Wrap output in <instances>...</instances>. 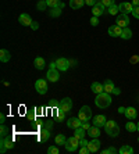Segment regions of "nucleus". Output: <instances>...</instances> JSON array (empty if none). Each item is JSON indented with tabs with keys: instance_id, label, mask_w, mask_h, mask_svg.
<instances>
[{
	"instance_id": "nucleus-20",
	"label": "nucleus",
	"mask_w": 139,
	"mask_h": 154,
	"mask_svg": "<svg viewBox=\"0 0 139 154\" xmlns=\"http://www.w3.org/2000/svg\"><path fill=\"white\" fill-rule=\"evenodd\" d=\"M90 90H92L93 93L99 94V93H102V92H104V86L100 82H93L92 85H90Z\"/></svg>"
},
{
	"instance_id": "nucleus-11",
	"label": "nucleus",
	"mask_w": 139,
	"mask_h": 154,
	"mask_svg": "<svg viewBox=\"0 0 139 154\" xmlns=\"http://www.w3.org/2000/svg\"><path fill=\"white\" fill-rule=\"evenodd\" d=\"M18 21H20V24L24 26H31L32 25V18H31V15L27 14V13H22V14H20V17H18Z\"/></svg>"
},
{
	"instance_id": "nucleus-39",
	"label": "nucleus",
	"mask_w": 139,
	"mask_h": 154,
	"mask_svg": "<svg viewBox=\"0 0 139 154\" xmlns=\"http://www.w3.org/2000/svg\"><path fill=\"white\" fill-rule=\"evenodd\" d=\"M49 107L50 108H58V107H60V101H57V100H50L49 101Z\"/></svg>"
},
{
	"instance_id": "nucleus-3",
	"label": "nucleus",
	"mask_w": 139,
	"mask_h": 154,
	"mask_svg": "<svg viewBox=\"0 0 139 154\" xmlns=\"http://www.w3.org/2000/svg\"><path fill=\"white\" fill-rule=\"evenodd\" d=\"M64 147H65V150H67V151L74 153V151L78 150V147H79V139L77 136L67 137V142H65Z\"/></svg>"
},
{
	"instance_id": "nucleus-51",
	"label": "nucleus",
	"mask_w": 139,
	"mask_h": 154,
	"mask_svg": "<svg viewBox=\"0 0 139 154\" xmlns=\"http://www.w3.org/2000/svg\"><path fill=\"white\" fill-rule=\"evenodd\" d=\"M138 60H139L138 56H134V57L131 58V63H132V64H135V63H138Z\"/></svg>"
},
{
	"instance_id": "nucleus-49",
	"label": "nucleus",
	"mask_w": 139,
	"mask_h": 154,
	"mask_svg": "<svg viewBox=\"0 0 139 154\" xmlns=\"http://www.w3.org/2000/svg\"><path fill=\"white\" fill-rule=\"evenodd\" d=\"M35 111H36V115L43 114V107H36V108H35Z\"/></svg>"
},
{
	"instance_id": "nucleus-17",
	"label": "nucleus",
	"mask_w": 139,
	"mask_h": 154,
	"mask_svg": "<svg viewBox=\"0 0 139 154\" xmlns=\"http://www.w3.org/2000/svg\"><path fill=\"white\" fill-rule=\"evenodd\" d=\"M106 122H107V118L104 117L103 114H100V115H96V117H93V125L99 126V128H104Z\"/></svg>"
},
{
	"instance_id": "nucleus-59",
	"label": "nucleus",
	"mask_w": 139,
	"mask_h": 154,
	"mask_svg": "<svg viewBox=\"0 0 139 154\" xmlns=\"http://www.w3.org/2000/svg\"><path fill=\"white\" fill-rule=\"evenodd\" d=\"M138 142H139V137H138Z\"/></svg>"
},
{
	"instance_id": "nucleus-28",
	"label": "nucleus",
	"mask_w": 139,
	"mask_h": 154,
	"mask_svg": "<svg viewBox=\"0 0 139 154\" xmlns=\"http://www.w3.org/2000/svg\"><path fill=\"white\" fill-rule=\"evenodd\" d=\"M75 132H74V136H77L79 140L81 139H84L85 137V135L88 133V131H85V129L82 128V126H79V128H77V129H74Z\"/></svg>"
},
{
	"instance_id": "nucleus-33",
	"label": "nucleus",
	"mask_w": 139,
	"mask_h": 154,
	"mask_svg": "<svg viewBox=\"0 0 139 154\" xmlns=\"http://www.w3.org/2000/svg\"><path fill=\"white\" fill-rule=\"evenodd\" d=\"M125 129H127V131H128V132H135L136 131V124L135 122H131V119H129V122H127V124H125Z\"/></svg>"
},
{
	"instance_id": "nucleus-43",
	"label": "nucleus",
	"mask_w": 139,
	"mask_h": 154,
	"mask_svg": "<svg viewBox=\"0 0 139 154\" xmlns=\"http://www.w3.org/2000/svg\"><path fill=\"white\" fill-rule=\"evenodd\" d=\"M78 153L79 154H89V149H88V146L86 147H81V149H78Z\"/></svg>"
},
{
	"instance_id": "nucleus-41",
	"label": "nucleus",
	"mask_w": 139,
	"mask_h": 154,
	"mask_svg": "<svg viewBox=\"0 0 139 154\" xmlns=\"http://www.w3.org/2000/svg\"><path fill=\"white\" fill-rule=\"evenodd\" d=\"M97 18H99V17H95V15L90 18V25H92V26H97V25H99V20H97Z\"/></svg>"
},
{
	"instance_id": "nucleus-8",
	"label": "nucleus",
	"mask_w": 139,
	"mask_h": 154,
	"mask_svg": "<svg viewBox=\"0 0 139 154\" xmlns=\"http://www.w3.org/2000/svg\"><path fill=\"white\" fill-rule=\"evenodd\" d=\"M104 13H106V6H104L102 2H97L92 7V14L95 15V17H100V15H103Z\"/></svg>"
},
{
	"instance_id": "nucleus-58",
	"label": "nucleus",
	"mask_w": 139,
	"mask_h": 154,
	"mask_svg": "<svg viewBox=\"0 0 139 154\" xmlns=\"http://www.w3.org/2000/svg\"><path fill=\"white\" fill-rule=\"evenodd\" d=\"M136 131H138V132H139V122H138V124H136Z\"/></svg>"
},
{
	"instance_id": "nucleus-35",
	"label": "nucleus",
	"mask_w": 139,
	"mask_h": 154,
	"mask_svg": "<svg viewBox=\"0 0 139 154\" xmlns=\"http://www.w3.org/2000/svg\"><path fill=\"white\" fill-rule=\"evenodd\" d=\"M118 11H120V7H118L117 4H113V6H110V7H109V14H110V15H115Z\"/></svg>"
},
{
	"instance_id": "nucleus-31",
	"label": "nucleus",
	"mask_w": 139,
	"mask_h": 154,
	"mask_svg": "<svg viewBox=\"0 0 139 154\" xmlns=\"http://www.w3.org/2000/svg\"><path fill=\"white\" fill-rule=\"evenodd\" d=\"M118 153L120 154H132L134 153V149H132L131 146H128V144H124L122 147H120Z\"/></svg>"
},
{
	"instance_id": "nucleus-15",
	"label": "nucleus",
	"mask_w": 139,
	"mask_h": 154,
	"mask_svg": "<svg viewBox=\"0 0 139 154\" xmlns=\"http://www.w3.org/2000/svg\"><path fill=\"white\" fill-rule=\"evenodd\" d=\"M50 137V129L49 128H42L39 131V135H38V140L39 142H42V143H45V142H47Z\"/></svg>"
},
{
	"instance_id": "nucleus-48",
	"label": "nucleus",
	"mask_w": 139,
	"mask_h": 154,
	"mask_svg": "<svg viewBox=\"0 0 139 154\" xmlns=\"http://www.w3.org/2000/svg\"><path fill=\"white\" fill-rule=\"evenodd\" d=\"M111 93H113V94H115V96H120V94H121V89H120V88H114Z\"/></svg>"
},
{
	"instance_id": "nucleus-36",
	"label": "nucleus",
	"mask_w": 139,
	"mask_h": 154,
	"mask_svg": "<svg viewBox=\"0 0 139 154\" xmlns=\"http://www.w3.org/2000/svg\"><path fill=\"white\" fill-rule=\"evenodd\" d=\"M0 135H2V137H6L8 135V128L4 124H2V126H0Z\"/></svg>"
},
{
	"instance_id": "nucleus-47",
	"label": "nucleus",
	"mask_w": 139,
	"mask_h": 154,
	"mask_svg": "<svg viewBox=\"0 0 139 154\" xmlns=\"http://www.w3.org/2000/svg\"><path fill=\"white\" fill-rule=\"evenodd\" d=\"M82 128L85 129V131H89V128H90V124H89V121L82 122Z\"/></svg>"
},
{
	"instance_id": "nucleus-27",
	"label": "nucleus",
	"mask_w": 139,
	"mask_h": 154,
	"mask_svg": "<svg viewBox=\"0 0 139 154\" xmlns=\"http://www.w3.org/2000/svg\"><path fill=\"white\" fill-rule=\"evenodd\" d=\"M61 13H63V7H53V8H50L49 15L52 18H57L61 15Z\"/></svg>"
},
{
	"instance_id": "nucleus-10",
	"label": "nucleus",
	"mask_w": 139,
	"mask_h": 154,
	"mask_svg": "<svg viewBox=\"0 0 139 154\" xmlns=\"http://www.w3.org/2000/svg\"><path fill=\"white\" fill-rule=\"evenodd\" d=\"M46 78L50 82H57L58 79H60V72H58L57 68H50L46 72Z\"/></svg>"
},
{
	"instance_id": "nucleus-18",
	"label": "nucleus",
	"mask_w": 139,
	"mask_h": 154,
	"mask_svg": "<svg viewBox=\"0 0 139 154\" xmlns=\"http://www.w3.org/2000/svg\"><path fill=\"white\" fill-rule=\"evenodd\" d=\"M120 11H121L122 14H129V13H132V10H134V6H132V3H128V2H122V3H120Z\"/></svg>"
},
{
	"instance_id": "nucleus-53",
	"label": "nucleus",
	"mask_w": 139,
	"mask_h": 154,
	"mask_svg": "<svg viewBox=\"0 0 139 154\" xmlns=\"http://www.w3.org/2000/svg\"><path fill=\"white\" fill-rule=\"evenodd\" d=\"M117 111H118V114H124V112H125V107H118Z\"/></svg>"
},
{
	"instance_id": "nucleus-38",
	"label": "nucleus",
	"mask_w": 139,
	"mask_h": 154,
	"mask_svg": "<svg viewBox=\"0 0 139 154\" xmlns=\"http://www.w3.org/2000/svg\"><path fill=\"white\" fill-rule=\"evenodd\" d=\"M27 118H28L31 122H35V118H36V111H35V108H33V111H31V112H28V114H27Z\"/></svg>"
},
{
	"instance_id": "nucleus-14",
	"label": "nucleus",
	"mask_w": 139,
	"mask_h": 154,
	"mask_svg": "<svg viewBox=\"0 0 139 154\" xmlns=\"http://www.w3.org/2000/svg\"><path fill=\"white\" fill-rule=\"evenodd\" d=\"M121 32H122V28L118 26L117 24L109 26V31H107V33H109L111 38H118V36H121Z\"/></svg>"
},
{
	"instance_id": "nucleus-19",
	"label": "nucleus",
	"mask_w": 139,
	"mask_h": 154,
	"mask_svg": "<svg viewBox=\"0 0 139 154\" xmlns=\"http://www.w3.org/2000/svg\"><path fill=\"white\" fill-rule=\"evenodd\" d=\"M124 115L127 117L128 119H135L136 118V115H138V111H136V108L135 107H127L125 108V112H124Z\"/></svg>"
},
{
	"instance_id": "nucleus-7",
	"label": "nucleus",
	"mask_w": 139,
	"mask_h": 154,
	"mask_svg": "<svg viewBox=\"0 0 139 154\" xmlns=\"http://www.w3.org/2000/svg\"><path fill=\"white\" fill-rule=\"evenodd\" d=\"M35 89L39 94H46L47 89H49V88H47V82L45 79H38L35 82Z\"/></svg>"
},
{
	"instance_id": "nucleus-45",
	"label": "nucleus",
	"mask_w": 139,
	"mask_h": 154,
	"mask_svg": "<svg viewBox=\"0 0 139 154\" xmlns=\"http://www.w3.org/2000/svg\"><path fill=\"white\" fill-rule=\"evenodd\" d=\"M88 144H89V142H88V140H86L85 137H84V139H81V140H79V147H86V146H88Z\"/></svg>"
},
{
	"instance_id": "nucleus-34",
	"label": "nucleus",
	"mask_w": 139,
	"mask_h": 154,
	"mask_svg": "<svg viewBox=\"0 0 139 154\" xmlns=\"http://www.w3.org/2000/svg\"><path fill=\"white\" fill-rule=\"evenodd\" d=\"M47 7V3H46V0H39V3L36 4V8L39 11H45Z\"/></svg>"
},
{
	"instance_id": "nucleus-1",
	"label": "nucleus",
	"mask_w": 139,
	"mask_h": 154,
	"mask_svg": "<svg viewBox=\"0 0 139 154\" xmlns=\"http://www.w3.org/2000/svg\"><path fill=\"white\" fill-rule=\"evenodd\" d=\"M111 103H113V100H111L110 93H107V92H102V93L96 94L95 104H96L97 108H102V110H104V108L110 107Z\"/></svg>"
},
{
	"instance_id": "nucleus-6",
	"label": "nucleus",
	"mask_w": 139,
	"mask_h": 154,
	"mask_svg": "<svg viewBox=\"0 0 139 154\" xmlns=\"http://www.w3.org/2000/svg\"><path fill=\"white\" fill-rule=\"evenodd\" d=\"M71 65H70V60L68 58H64V57H58L57 60H56V68L58 69V71H67L68 68H70Z\"/></svg>"
},
{
	"instance_id": "nucleus-50",
	"label": "nucleus",
	"mask_w": 139,
	"mask_h": 154,
	"mask_svg": "<svg viewBox=\"0 0 139 154\" xmlns=\"http://www.w3.org/2000/svg\"><path fill=\"white\" fill-rule=\"evenodd\" d=\"M4 122H6V115L2 112V114H0V124H4Z\"/></svg>"
},
{
	"instance_id": "nucleus-13",
	"label": "nucleus",
	"mask_w": 139,
	"mask_h": 154,
	"mask_svg": "<svg viewBox=\"0 0 139 154\" xmlns=\"http://www.w3.org/2000/svg\"><path fill=\"white\" fill-rule=\"evenodd\" d=\"M67 126L71 129H77L82 126V121L79 119V117H71V118L67 119Z\"/></svg>"
},
{
	"instance_id": "nucleus-55",
	"label": "nucleus",
	"mask_w": 139,
	"mask_h": 154,
	"mask_svg": "<svg viewBox=\"0 0 139 154\" xmlns=\"http://www.w3.org/2000/svg\"><path fill=\"white\" fill-rule=\"evenodd\" d=\"M49 67H50V68H56V61H52Z\"/></svg>"
},
{
	"instance_id": "nucleus-24",
	"label": "nucleus",
	"mask_w": 139,
	"mask_h": 154,
	"mask_svg": "<svg viewBox=\"0 0 139 154\" xmlns=\"http://www.w3.org/2000/svg\"><path fill=\"white\" fill-rule=\"evenodd\" d=\"M46 3H47V7H50V8H53V7H63L64 8V6H65L61 0H46Z\"/></svg>"
},
{
	"instance_id": "nucleus-26",
	"label": "nucleus",
	"mask_w": 139,
	"mask_h": 154,
	"mask_svg": "<svg viewBox=\"0 0 139 154\" xmlns=\"http://www.w3.org/2000/svg\"><path fill=\"white\" fill-rule=\"evenodd\" d=\"M103 86H104V92H107V93H111V92H113V89L115 88L114 82H113L111 79H106V81H104V83H103Z\"/></svg>"
},
{
	"instance_id": "nucleus-22",
	"label": "nucleus",
	"mask_w": 139,
	"mask_h": 154,
	"mask_svg": "<svg viewBox=\"0 0 139 154\" xmlns=\"http://www.w3.org/2000/svg\"><path fill=\"white\" fill-rule=\"evenodd\" d=\"M88 135H89L92 139H95V137H99L100 136V128L96 125H93L89 128V131H88Z\"/></svg>"
},
{
	"instance_id": "nucleus-44",
	"label": "nucleus",
	"mask_w": 139,
	"mask_h": 154,
	"mask_svg": "<svg viewBox=\"0 0 139 154\" xmlns=\"http://www.w3.org/2000/svg\"><path fill=\"white\" fill-rule=\"evenodd\" d=\"M100 2H102L106 7H110V6H113V4H114V0H100Z\"/></svg>"
},
{
	"instance_id": "nucleus-32",
	"label": "nucleus",
	"mask_w": 139,
	"mask_h": 154,
	"mask_svg": "<svg viewBox=\"0 0 139 154\" xmlns=\"http://www.w3.org/2000/svg\"><path fill=\"white\" fill-rule=\"evenodd\" d=\"M54 142H56V144H58V146H64L65 142H67V137H65L63 133H60V135H57V136H56Z\"/></svg>"
},
{
	"instance_id": "nucleus-5",
	"label": "nucleus",
	"mask_w": 139,
	"mask_h": 154,
	"mask_svg": "<svg viewBox=\"0 0 139 154\" xmlns=\"http://www.w3.org/2000/svg\"><path fill=\"white\" fill-rule=\"evenodd\" d=\"M78 117L82 122H86L92 118V110H90L89 106H82L81 110L78 111Z\"/></svg>"
},
{
	"instance_id": "nucleus-16",
	"label": "nucleus",
	"mask_w": 139,
	"mask_h": 154,
	"mask_svg": "<svg viewBox=\"0 0 139 154\" xmlns=\"http://www.w3.org/2000/svg\"><path fill=\"white\" fill-rule=\"evenodd\" d=\"M100 140L97 139V137H95L93 140H90L89 142V144H88V149H89V151L90 153H97L99 151V149H100Z\"/></svg>"
},
{
	"instance_id": "nucleus-46",
	"label": "nucleus",
	"mask_w": 139,
	"mask_h": 154,
	"mask_svg": "<svg viewBox=\"0 0 139 154\" xmlns=\"http://www.w3.org/2000/svg\"><path fill=\"white\" fill-rule=\"evenodd\" d=\"M96 3H97V0H85V4H86V6H92V7H93V6H95Z\"/></svg>"
},
{
	"instance_id": "nucleus-37",
	"label": "nucleus",
	"mask_w": 139,
	"mask_h": 154,
	"mask_svg": "<svg viewBox=\"0 0 139 154\" xmlns=\"http://www.w3.org/2000/svg\"><path fill=\"white\" fill-rule=\"evenodd\" d=\"M115 154L118 153V150L115 149V147H107V149H104V150H102V154Z\"/></svg>"
},
{
	"instance_id": "nucleus-54",
	"label": "nucleus",
	"mask_w": 139,
	"mask_h": 154,
	"mask_svg": "<svg viewBox=\"0 0 139 154\" xmlns=\"http://www.w3.org/2000/svg\"><path fill=\"white\" fill-rule=\"evenodd\" d=\"M132 6H134V7L139 6V0H132Z\"/></svg>"
},
{
	"instance_id": "nucleus-30",
	"label": "nucleus",
	"mask_w": 139,
	"mask_h": 154,
	"mask_svg": "<svg viewBox=\"0 0 139 154\" xmlns=\"http://www.w3.org/2000/svg\"><path fill=\"white\" fill-rule=\"evenodd\" d=\"M121 39H124V40H128V39H131L132 38V31L127 26V28H122V32H121V36H120Z\"/></svg>"
},
{
	"instance_id": "nucleus-12",
	"label": "nucleus",
	"mask_w": 139,
	"mask_h": 154,
	"mask_svg": "<svg viewBox=\"0 0 139 154\" xmlns=\"http://www.w3.org/2000/svg\"><path fill=\"white\" fill-rule=\"evenodd\" d=\"M117 25L118 26H121V28H127V26L129 25V18H128V14H120L117 17Z\"/></svg>"
},
{
	"instance_id": "nucleus-2",
	"label": "nucleus",
	"mask_w": 139,
	"mask_h": 154,
	"mask_svg": "<svg viewBox=\"0 0 139 154\" xmlns=\"http://www.w3.org/2000/svg\"><path fill=\"white\" fill-rule=\"evenodd\" d=\"M104 131H106V133L110 137H117L118 135H120V126H118V124L115 121H113V119H110V121L106 122Z\"/></svg>"
},
{
	"instance_id": "nucleus-42",
	"label": "nucleus",
	"mask_w": 139,
	"mask_h": 154,
	"mask_svg": "<svg viewBox=\"0 0 139 154\" xmlns=\"http://www.w3.org/2000/svg\"><path fill=\"white\" fill-rule=\"evenodd\" d=\"M132 15H134L136 20H139V6L134 7V10H132Z\"/></svg>"
},
{
	"instance_id": "nucleus-4",
	"label": "nucleus",
	"mask_w": 139,
	"mask_h": 154,
	"mask_svg": "<svg viewBox=\"0 0 139 154\" xmlns=\"http://www.w3.org/2000/svg\"><path fill=\"white\" fill-rule=\"evenodd\" d=\"M15 144H14V139L10 136H6V137H2L0 140V153L4 154L8 149H13Z\"/></svg>"
},
{
	"instance_id": "nucleus-21",
	"label": "nucleus",
	"mask_w": 139,
	"mask_h": 154,
	"mask_svg": "<svg viewBox=\"0 0 139 154\" xmlns=\"http://www.w3.org/2000/svg\"><path fill=\"white\" fill-rule=\"evenodd\" d=\"M84 4H85V0H70V7L72 10H79L84 7Z\"/></svg>"
},
{
	"instance_id": "nucleus-29",
	"label": "nucleus",
	"mask_w": 139,
	"mask_h": 154,
	"mask_svg": "<svg viewBox=\"0 0 139 154\" xmlns=\"http://www.w3.org/2000/svg\"><path fill=\"white\" fill-rule=\"evenodd\" d=\"M33 67H35L36 69H43L45 68V60H43L42 57H36L35 60H33Z\"/></svg>"
},
{
	"instance_id": "nucleus-52",
	"label": "nucleus",
	"mask_w": 139,
	"mask_h": 154,
	"mask_svg": "<svg viewBox=\"0 0 139 154\" xmlns=\"http://www.w3.org/2000/svg\"><path fill=\"white\" fill-rule=\"evenodd\" d=\"M31 28H32L33 31H36V29L39 28V25H38V22H32V25H31Z\"/></svg>"
},
{
	"instance_id": "nucleus-25",
	"label": "nucleus",
	"mask_w": 139,
	"mask_h": 154,
	"mask_svg": "<svg viewBox=\"0 0 139 154\" xmlns=\"http://www.w3.org/2000/svg\"><path fill=\"white\" fill-rule=\"evenodd\" d=\"M53 110H56V114H54V121H57V122H60V121H64L65 119V114L67 112H64V111H61L60 108H53Z\"/></svg>"
},
{
	"instance_id": "nucleus-57",
	"label": "nucleus",
	"mask_w": 139,
	"mask_h": 154,
	"mask_svg": "<svg viewBox=\"0 0 139 154\" xmlns=\"http://www.w3.org/2000/svg\"><path fill=\"white\" fill-rule=\"evenodd\" d=\"M70 65H77V61H74V60H70Z\"/></svg>"
},
{
	"instance_id": "nucleus-40",
	"label": "nucleus",
	"mask_w": 139,
	"mask_h": 154,
	"mask_svg": "<svg viewBox=\"0 0 139 154\" xmlns=\"http://www.w3.org/2000/svg\"><path fill=\"white\" fill-rule=\"evenodd\" d=\"M47 153H49V154H58V153H60V150H58V147L50 146L49 149H47Z\"/></svg>"
},
{
	"instance_id": "nucleus-23",
	"label": "nucleus",
	"mask_w": 139,
	"mask_h": 154,
	"mask_svg": "<svg viewBox=\"0 0 139 154\" xmlns=\"http://www.w3.org/2000/svg\"><path fill=\"white\" fill-rule=\"evenodd\" d=\"M11 58V54L8 50H6V49H2L0 50V61L2 63H8Z\"/></svg>"
},
{
	"instance_id": "nucleus-56",
	"label": "nucleus",
	"mask_w": 139,
	"mask_h": 154,
	"mask_svg": "<svg viewBox=\"0 0 139 154\" xmlns=\"http://www.w3.org/2000/svg\"><path fill=\"white\" fill-rule=\"evenodd\" d=\"M52 125H53V121H49V122H47V124H46V128H52Z\"/></svg>"
},
{
	"instance_id": "nucleus-9",
	"label": "nucleus",
	"mask_w": 139,
	"mask_h": 154,
	"mask_svg": "<svg viewBox=\"0 0 139 154\" xmlns=\"http://www.w3.org/2000/svg\"><path fill=\"white\" fill-rule=\"evenodd\" d=\"M58 108L64 112H70L71 111V108H72V100L70 99V97H64V99L60 101V107Z\"/></svg>"
}]
</instances>
